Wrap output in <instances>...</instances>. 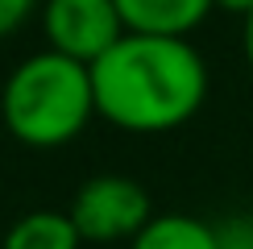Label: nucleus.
<instances>
[{
  "label": "nucleus",
  "mask_w": 253,
  "mask_h": 249,
  "mask_svg": "<svg viewBox=\"0 0 253 249\" xmlns=\"http://www.w3.org/2000/svg\"><path fill=\"white\" fill-rule=\"evenodd\" d=\"M96 117L121 133H170L208 100V62L187 38L125 34L91 62Z\"/></svg>",
  "instance_id": "obj_1"
},
{
  "label": "nucleus",
  "mask_w": 253,
  "mask_h": 249,
  "mask_svg": "<svg viewBox=\"0 0 253 249\" xmlns=\"http://www.w3.org/2000/svg\"><path fill=\"white\" fill-rule=\"evenodd\" d=\"M245 62H249V71H253V13L245 17Z\"/></svg>",
  "instance_id": "obj_10"
},
{
  "label": "nucleus",
  "mask_w": 253,
  "mask_h": 249,
  "mask_svg": "<svg viewBox=\"0 0 253 249\" xmlns=\"http://www.w3.org/2000/svg\"><path fill=\"white\" fill-rule=\"evenodd\" d=\"M71 224L79 228L83 245H129L154 216L150 191L129 174H96L75 191L67 208Z\"/></svg>",
  "instance_id": "obj_3"
},
{
  "label": "nucleus",
  "mask_w": 253,
  "mask_h": 249,
  "mask_svg": "<svg viewBox=\"0 0 253 249\" xmlns=\"http://www.w3.org/2000/svg\"><path fill=\"white\" fill-rule=\"evenodd\" d=\"M129 249H220V233L187 212H154Z\"/></svg>",
  "instance_id": "obj_6"
},
{
  "label": "nucleus",
  "mask_w": 253,
  "mask_h": 249,
  "mask_svg": "<svg viewBox=\"0 0 253 249\" xmlns=\"http://www.w3.org/2000/svg\"><path fill=\"white\" fill-rule=\"evenodd\" d=\"M34 8H38V0H0V38L17 34Z\"/></svg>",
  "instance_id": "obj_8"
},
{
  "label": "nucleus",
  "mask_w": 253,
  "mask_h": 249,
  "mask_svg": "<svg viewBox=\"0 0 253 249\" xmlns=\"http://www.w3.org/2000/svg\"><path fill=\"white\" fill-rule=\"evenodd\" d=\"M125 34L150 38H187L212 17V0H112Z\"/></svg>",
  "instance_id": "obj_5"
},
{
  "label": "nucleus",
  "mask_w": 253,
  "mask_h": 249,
  "mask_svg": "<svg viewBox=\"0 0 253 249\" xmlns=\"http://www.w3.org/2000/svg\"><path fill=\"white\" fill-rule=\"evenodd\" d=\"M0 121L29 150L71 145L96 121L91 67L54 50L21 58L0 87Z\"/></svg>",
  "instance_id": "obj_2"
},
{
  "label": "nucleus",
  "mask_w": 253,
  "mask_h": 249,
  "mask_svg": "<svg viewBox=\"0 0 253 249\" xmlns=\"http://www.w3.org/2000/svg\"><path fill=\"white\" fill-rule=\"evenodd\" d=\"M212 4L220 8V13H237L241 21H245V17L253 13V0H212Z\"/></svg>",
  "instance_id": "obj_9"
},
{
  "label": "nucleus",
  "mask_w": 253,
  "mask_h": 249,
  "mask_svg": "<svg viewBox=\"0 0 253 249\" xmlns=\"http://www.w3.org/2000/svg\"><path fill=\"white\" fill-rule=\"evenodd\" d=\"M79 245H83L79 228L71 224L67 212H54V208H34V212L17 216L0 241V249H79Z\"/></svg>",
  "instance_id": "obj_7"
},
{
  "label": "nucleus",
  "mask_w": 253,
  "mask_h": 249,
  "mask_svg": "<svg viewBox=\"0 0 253 249\" xmlns=\"http://www.w3.org/2000/svg\"><path fill=\"white\" fill-rule=\"evenodd\" d=\"M46 50L91 67L125 38L121 13L112 0H42Z\"/></svg>",
  "instance_id": "obj_4"
}]
</instances>
